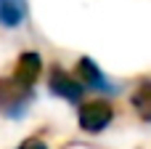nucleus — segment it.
<instances>
[{
	"mask_svg": "<svg viewBox=\"0 0 151 149\" xmlns=\"http://www.w3.org/2000/svg\"><path fill=\"white\" fill-rule=\"evenodd\" d=\"M32 96V88L16 83V80H5L0 83V112L19 117L27 109V99Z\"/></svg>",
	"mask_w": 151,
	"mask_h": 149,
	"instance_id": "nucleus-1",
	"label": "nucleus"
},
{
	"mask_svg": "<svg viewBox=\"0 0 151 149\" xmlns=\"http://www.w3.org/2000/svg\"><path fill=\"white\" fill-rule=\"evenodd\" d=\"M111 123V107L104 101H93V104H82L80 107V125L90 133L104 131Z\"/></svg>",
	"mask_w": 151,
	"mask_h": 149,
	"instance_id": "nucleus-2",
	"label": "nucleus"
},
{
	"mask_svg": "<svg viewBox=\"0 0 151 149\" xmlns=\"http://www.w3.org/2000/svg\"><path fill=\"white\" fill-rule=\"evenodd\" d=\"M27 19V0H0V24L19 27Z\"/></svg>",
	"mask_w": 151,
	"mask_h": 149,
	"instance_id": "nucleus-3",
	"label": "nucleus"
},
{
	"mask_svg": "<svg viewBox=\"0 0 151 149\" xmlns=\"http://www.w3.org/2000/svg\"><path fill=\"white\" fill-rule=\"evenodd\" d=\"M50 91L58 93V96H64V99H69V101H77L82 96V85H77L74 80H69L61 69H53V75H50Z\"/></svg>",
	"mask_w": 151,
	"mask_h": 149,
	"instance_id": "nucleus-4",
	"label": "nucleus"
},
{
	"mask_svg": "<svg viewBox=\"0 0 151 149\" xmlns=\"http://www.w3.org/2000/svg\"><path fill=\"white\" fill-rule=\"evenodd\" d=\"M37 75H40V56H35V53H27V56H21V61H19V69H16V83H21V85H27V88H32V83L37 80Z\"/></svg>",
	"mask_w": 151,
	"mask_h": 149,
	"instance_id": "nucleus-5",
	"label": "nucleus"
},
{
	"mask_svg": "<svg viewBox=\"0 0 151 149\" xmlns=\"http://www.w3.org/2000/svg\"><path fill=\"white\" fill-rule=\"evenodd\" d=\"M80 72H82V80L88 83V88H96V91H109V80L104 77V72L90 61V59H82L80 61Z\"/></svg>",
	"mask_w": 151,
	"mask_h": 149,
	"instance_id": "nucleus-6",
	"label": "nucleus"
}]
</instances>
